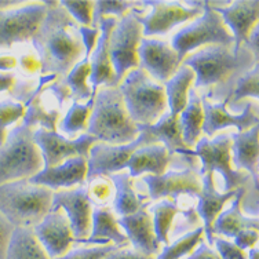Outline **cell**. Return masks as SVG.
<instances>
[{"label": "cell", "instance_id": "6da1fadb", "mask_svg": "<svg viewBox=\"0 0 259 259\" xmlns=\"http://www.w3.org/2000/svg\"><path fill=\"white\" fill-rule=\"evenodd\" d=\"M47 13L32 43L40 61V73L66 76L84 55L79 24L60 2H45Z\"/></svg>", "mask_w": 259, "mask_h": 259}, {"label": "cell", "instance_id": "7a4b0ae2", "mask_svg": "<svg viewBox=\"0 0 259 259\" xmlns=\"http://www.w3.org/2000/svg\"><path fill=\"white\" fill-rule=\"evenodd\" d=\"M256 64L258 58H255L245 46H241L237 51L233 50V46H205L182 61V65L189 66L196 75L194 90L218 85L214 89H218V91L208 93V97L214 100L234 80L247 73Z\"/></svg>", "mask_w": 259, "mask_h": 259}, {"label": "cell", "instance_id": "3957f363", "mask_svg": "<svg viewBox=\"0 0 259 259\" xmlns=\"http://www.w3.org/2000/svg\"><path fill=\"white\" fill-rule=\"evenodd\" d=\"M87 134L108 145L130 144L138 138V127L128 116L119 87H98Z\"/></svg>", "mask_w": 259, "mask_h": 259}, {"label": "cell", "instance_id": "277c9868", "mask_svg": "<svg viewBox=\"0 0 259 259\" xmlns=\"http://www.w3.org/2000/svg\"><path fill=\"white\" fill-rule=\"evenodd\" d=\"M54 192L28 180L0 185V214L14 228H33L50 212Z\"/></svg>", "mask_w": 259, "mask_h": 259}, {"label": "cell", "instance_id": "5b68a950", "mask_svg": "<svg viewBox=\"0 0 259 259\" xmlns=\"http://www.w3.org/2000/svg\"><path fill=\"white\" fill-rule=\"evenodd\" d=\"M125 109L137 125H152L168 108L164 85L156 83L142 68H135L120 81Z\"/></svg>", "mask_w": 259, "mask_h": 259}, {"label": "cell", "instance_id": "8992f818", "mask_svg": "<svg viewBox=\"0 0 259 259\" xmlns=\"http://www.w3.org/2000/svg\"><path fill=\"white\" fill-rule=\"evenodd\" d=\"M32 127L13 128L0 146V185L28 180L45 168L41 152L33 141Z\"/></svg>", "mask_w": 259, "mask_h": 259}, {"label": "cell", "instance_id": "52a82bcc", "mask_svg": "<svg viewBox=\"0 0 259 259\" xmlns=\"http://www.w3.org/2000/svg\"><path fill=\"white\" fill-rule=\"evenodd\" d=\"M233 46L234 39L229 28L225 25L221 17L209 2L203 3V14L196 18L193 24L181 29L172 37L171 47L178 54V60L182 64L185 57L190 51L201 46Z\"/></svg>", "mask_w": 259, "mask_h": 259}, {"label": "cell", "instance_id": "ba28073f", "mask_svg": "<svg viewBox=\"0 0 259 259\" xmlns=\"http://www.w3.org/2000/svg\"><path fill=\"white\" fill-rule=\"evenodd\" d=\"M190 156H197L201 160L200 175L215 171L222 175L225 193L233 192L249 182V175L232 167V138L229 134L217 135L214 140L203 137L196 144V150H190Z\"/></svg>", "mask_w": 259, "mask_h": 259}, {"label": "cell", "instance_id": "9c48e42d", "mask_svg": "<svg viewBox=\"0 0 259 259\" xmlns=\"http://www.w3.org/2000/svg\"><path fill=\"white\" fill-rule=\"evenodd\" d=\"M137 11H130L128 14L120 18L110 33V62L119 83L130 70L140 68L138 47L144 39V28Z\"/></svg>", "mask_w": 259, "mask_h": 259}, {"label": "cell", "instance_id": "30bf717a", "mask_svg": "<svg viewBox=\"0 0 259 259\" xmlns=\"http://www.w3.org/2000/svg\"><path fill=\"white\" fill-rule=\"evenodd\" d=\"M46 13L45 2L24 3L15 9H0V49H10L17 43L32 40Z\"/></svg>", "mask_w": 259, "mask_h": 259}, {"label": "cell", "instance_id": "8fae6325", "mask_svg": "<svg viewBox=\"0 0 259 259\" xmlns=\"http://www.w3.org/2000/svg\"><path fill=\"white\" fill-rule=\"evenodd\" d=\"M159 141L146 130H141L138 138L130 144L108 145L95 144L90 149L87 159V182L100 178L102 175L115 174L127 168L131 155L141 146L153 145Z\"/></svg>", "mask_w": 259, "mask_h": 259}, {"label": "cell", "instance_id": "7c38bea8", "mask_svg": "<svg viewBox=\"0 0 259 259\" xmlns=\"http://www.w3.org/2000/svg\"><path fill=\"white\" fill-rule=\"evenodd\" d=\"M203 3L204 2H144V6L152 9L148 15H140L144 36L165 35L177 25L197 18L203 14Z\"/></svg>", "mask_w": 259, "mask_h": 259}, {"label": "cell", "instance_id": "4fadbf2b", "mask_svg": "<svg viewBox=\"0 0 259 259\" xmlns=\"http://www.w3.org/2000/svg\"><path fill=\"white\" fill-rule=\"evenodd\" d=\"M33 141L41 152L45 168H50L64 163L72 157L89 159V153L93 145L98 141L90 134H81L76 140H68L58 133H50L45 128L33 131Z\"/></svg>", "mask_w": 259, "mask_h": 259}, {"label": "cell", "instance_id": "5bb4252c", "mask_svg": "<svg viewBox=\"0 0 259 259\" xmlns=\"http://www.w3.org/2000/svg\"><path fill=\"white\" fill-rule=\"evenodd\" d=\"M51 208L64 209L75 243H83L90 237L93 203L89 197L87 188L80 186L73 190H57L53 196Z\"/></svg>", "mask_w": 259, "mask_h": 259}, {"label": "cell", "instance_id": "9a60e30c", "mask_svg": "<svg viewBox=\"0 0 259 259\" xmlns=\"http://www.w3.org/2000/svg\"><path fill=\"white\" fill-rule=\"evenodd\" d=\"M32 230L51 259L64 256L75 243L69 221L64 211L58 208H51L50 212L35 225Z\"/></svg>", "mask_w": 259, "mask_h": 259}, {"label": "cell", "instance_id": "2e32d148", "mask_svg": "<svg viewBox=\"0 0 259 259\" xmlns=\"http://www.w3.org/2000/svg\"><path fill=\"white\" fill-rule=\"evenodd\" d=\"M229 101L224 100L218 104H211L208 100L203 97L201 105L204 112V121H203V131L207 138H211L220 130L228 127H236L239 133H244L247 130L258 125V106L252 102H247L240 115H230L226 110V105Z\"/></svg>", "mask_w": 259, "mask_h": 259}, {"label": "cell", "instance_id": "e0dca14e", "mask_svg": "<svg viewBox=\"0 0 259 259\" xmlns=\"http://www.w3.org/2000/svg\"><path fill=\"white\" fill-rule=\"evenodd\" d=\"M140 68L160 83L169 80L180 68L178 54L167 41L144 37L138 47Z\"/></svg>", "mask_w": 259, "mask_h": 259}, {"label": "cell", "instance_id": "ac0fdd59", "mask_svg": "<svg viewBox=\"0 0 259 259\" xmlns=\"http://www.w3.org/2000/svg\"><path fill=\"white\" fill-rule=\"evenodd\" d=\"M117 24L115 17H102L98 21L100 28V37L97 40L95 49L90 55V81L93 84V90L97 91L101 84L106 87H119V80L112 68L109 54V40L112 30Z\"/></svg>", "mask_w": 259, "mask_h": 259}, {"label": "cell", "instance_id": "d6986e66", "mask_svg": "<svg viewBox=\"0 0 259 259\" xmlns=\"http://www.w3.org/2000/svg\"><path fill=\"white\" fill-rule=\"evenodd\" d=\"M209 3L214 7V10L222 17L224 24L232 32L234 39L233 50L237 51L241 46L247 45L249 33L258 24V2L240 0V2H230L228 6H215L214 2Z\"/></svg>", "mask_w": 259, "mask_h": 259}, {"label": "cell", "instance_id": "ffe728a7", "mask_svg": "<svg viewBox=\"0 0 259 259\" xmlns=\"http://www.w3.org/2000/svg\"><path fill=\"white\" fill-rule=\"evenodd\" d=\"M144 182L148 185L149 199L153 201L168 196L178 199L181 194H190L199 197L201 193V178L193 169L169 171L160 177L145 175Z\"/></svg>", "mask_w": 259, "mask_h": 259}, {"label": "cell", "instance_id": "44dd1931", "mask_svg": "<svg viewBox=\"0 0 259 259\" xmlns=\"http://www.w3.org/2000/svg\"><path fill=\"white\" fill-rule=\"evenodd\" d=\"M117 221V225L123 228L128 243L133 244L135 251L145 255H153L160 252V243L153 229V220L146 208H141L135 214L121 217Z\"/></svg>", "mask_w": 259, "mask_h": 259}, {"label": "cell", "instance_id": "7402d4cb", "mask_svg": "<svg viewBox=\"0 0 259 259\" xmlns=\"http://www.w3.org/2000/svg\"><path fill=\"white\" fill-rule=\"evenodd\" d=\"M87 180V159L72 157L64 163L50 168H43L39 174L28 178L29 182L46 186L53 192L61 188H70L73 185L84 184Z\"/></svg>", "mask_w": 259, "mask_h": 259}, {"label": "cell", "instance_id": "603a6c76", "mask_svg": "<svg viewBox=\"0 0 259 259\" xmlns=\"http://www.w3.org/2000/svg\"><path fill=\"white\" fill-rule=\"evenodd\" d=\"M236 196V190L220 193L215 189L214 174L207 172L201 175V193L199 196V205H197V215L204 222V234L208 244L214 241V222L217 217L222 212L225 204Z\"/></svg>", "mask_w": 259, "mask_h": 259}, {"label": "cell", "instance_id": "cb8c5ba5", "mask_svg": "<svg viewBox=\"0 0 259 259\" xmlns=\"http://www.w3.org/2000/svg\"><path fill=\"white\" fill-rule=\"evenodd\" d=\"M258 125L244 133L230 134L232 138V164L240 171L247 169L252 175L254 185L258 186Z\"/></svg>", "mask_w": 259, "mask_h": 259}, {"label": "cell", "instance_id": "d4e9b609", "mask_svg": "<svg viewBox=\"0 0 259 259\" xmlns=\"http://www.w3.org/2000/svg\"><path fill=\"white\" fill-rule=\"evenodd\" d=\"M172 160V155L165 146L159 144L141 146L131 155L127 163V168L130 169V177L135 178L144 172L160 177L165 174V169Z\"/></svg>", "mask_w": 259, "mask_h": 259}, {"label": "cell", "instance_id": "484cf974", "mask_svg": "<svg viewBox=\"0 0 259 259\" xmlns=\"http://www.w3.org/2000/svg\"><path fill=\"white\" fill-rule=\"evenodd\" d=\"M247 188H239L236 196L228 209H222L214 222V234H221L228 239H234L244 229L258 230V217H245L241 212V201Z\"/></svg>", "mask_w": 259, "mask_h": 259}, {"label": "cell", "instance_id": "4316f807", "mask_svg": "<svg viewBox=\"0 0 259 259\" xmlns=\"http://www.w3.org/2000/svg\"><path fill=\"white\" fill-rule=\"evenodd\" d=\"M110 241L119 248H124L128 244V239L120 226L117 225L115 215L106 207H98L93 209L91 217V234L90 237L84 240L85 244H109Z\"/></svg>", "mask_w": 259, "mask_h": 259}, {"label": "cell", "instance_id": "83f0119b", "mask_svg": "<svg viewBox=\"0 0 259 259\" xmlns=\"http://www.w3.org/2000/svg\"><path fill=\"white\" fill-rule=\"evenodd\" d=\"M138 131L146 130L150 134L156 137L159 142H163V146L172 155L175 152L178 153H186L188 149L182 138V130H181L180 115H172L169 112H165L155 124L152 125H137Z\"/></svg>", "mask_w": 259, "mask_h": 259}, {"label": "cell", "instance_id": "f1b7e54d", "mask_svg": "<svg viewBox=\"0 0 259 259\" xmlns=\"http://www.w3.org/2000/svg\"><path fill=\"white\" fill-rule=\"evenodd\" d=\"M110 181L115 186V212L120 217H127V215L135 214L141 208H146L150 204L148 199L134 192L133 188V178L130 177L128 172H115V174L108 175Z\"/></svg>", "mask_w": 259, "mask_h": 259}, {"label": "cell", "instance_id": "f546056e", "mask_svg": "<svg viewBox=\"0 0 259 259\" xmlns=\"http://www.w3.org/2000/svg\"><path fill=\"white\" fill-rule=\"evenodd\" d=\"M203 121H204V112H203L201 98L194 89H190L186 108L180 113L182 138L188 149L194 148V145L199 142L200 135L203 133Z\"/></svg>", "mask_w": 259, "mask_h": 259}, {"label": "cell", "instance_id": "4dcf8cb0", "mask_svg": "<svg viewBox=\"0 0 259 259\" xmlns=\"http://www.w3.org/2000/svg\"><path fill=\"white\" fill-rule=\"evenodd\" d=\"M194 72L186 65H180L174 76L164 83L165 97L168 104L169 113L180 115L181 112L186 108L188 104V95L189 90L194 81Z\"/></svg>", "mask_w": 259, "mask_h": 259}, {"label": "cell", "instance_id": "1f68e13d", "mask_svg": "<svg viewBox=\"0 0 259 259\" xmlns=\"http://www.w3.org/2000/svg\"><path fill=\"white\" fill-rule=\"evenodd\" d=\"M5 259H51L32 228H14Z\"/></svg>", "mask_w": 259, "mask_h": 259}, {"label": "cell", "instance_id": "d6a6232c", "mask_svg": "<svg viewBox=\"0 0 259 259\" xmlns=\"http://www.w3.org/2000/svg\"><path fill=\"white\" fill-rule=\"evenodd\" d=\"M259 64H256L251 70L243 76H240L239 79H236L225 89L217 100H228L232 108H236V105L239 104L243 98H258V80H259Z\"/></svg>", "mask_w": 259, "mask_h": 259}, {"label": "cell", "instance_id": "836d02e7", "mask_svg": "<svg viewBox=\"0 0 259 259\" xmlns=\"http://www.w3.org/2000/svg\"><path fill=\"white\" fill-rule=\"evenodd\" d=\"M95 94H97V91H93L91 98L85 104L73 102L64 120L61 121L60 127L65 134L69 135V137H75L76 134H79L80 131L87 130L91 112H93V106H94Z\"/></svg>", "mask_w": 259, "mask_h": 259}, {"label": "cell", "instance_id": "e575fe53", "mask_svg": "<svg viewBox=\"0 0 259 259\" xmlns=\"http://www.w3.org/2000/svg\"><path fill=\"white\" fill-rule=\"evenodd\" d=\"M153 212V229L160 244H169V230L174 222L175 215L180 212V208L177 207L175 201L169 200H161L160 203L152 207Z\"/></svg>", "mask_w": 259, "mask_h": 259}, {"label": "cell", "instance_id": "d590c367", "mask_svg": "<svg viewBox=\"0 0 259 259\" xmlns=\"http://www.w3.org/2000/svg\"><path fill=\"white\" fill-rule=\"evenodd\" d=\"M25 115H24V124L28 127H35L40 124L41 128L47 130L50 133H57V123L60 120V112L58 110H49L41 105L40 95L30 101L25 106Z\"/></svg>", "mask_w": 259, "mask_h": 259}, {"label": "cell", "instance_id": "8d00e7d4", "mask_svg": "<svg viewBox=\"0 0 259 259\" xmlns=\"http://www.w3.org/2000/svg\"><path fill=\"white\" fill-rule=\"evenodd\" d=\"M90 61L83 60L77 62L64 79L65 83L69 87L72 100L75 101V102L89 101L91 98L93 91H91V89L87 84V79L90 77Z\"/></svg>", "mask_w": 259, "mask_h": 259}, {"label": "cell", "instance_id": "74e56055", "mask_svg": "<svg viewBox=\"0 0 259 259\" xmlns=\"http://www.w3.org/2000/svg\"><path fill=\"white\" fill-rule=\"evenodd\" d=\"M203 237H204V229L203 228H197V229L192 230L189 233L184 234L182 237L175 240L172 244L164 245V248L157 254L156 259H181L193 252L196 247L203 243Z\"/></svg>", "mask_w": 259, "mask_h": 259}, {"label": "cell", "instance_id": "f35d334b", "mask_svg": "<svg viewBox=\"0 0 259 259\" xmlns=\"http://www.w3.org/2000/svg\"><path fill=\"white\" fill-rule=\"evenodd\" d=\"M140 6H142V2H95L91 28H98V21L102 17L112 14L123 18L128 10H135L134 7H140Z\"/></svg>", "mask_w": 259, "mask_h": 259}, {"label": "cell", "instance_id": "ab89813d", "mask_svg": "<svg viewBox=\"0 0 259 259\" xmlns=\"http://www.w3.org/2000/svg\"><path fill=\"white\" fill-rule=\"evenodd\" d=\"M25 109L24 104L15 102L13 100L0 101V146L5 144L7 128L24 117Z\"/></svg>", "mask_w": 259, "mask_h": 259}, {"label": "cell", "instance_id": "60d3db41", "mask_svg": "<svg viewBox=\"0 0 259 259\" xmlns=\"http://www.w3.org/2000/svg\"><path fill=\"white\" fill-rule=\"evenodd\" d=\"M60 5L80 26L91 28L95 2H60Z\"/></svg>", "mask_w": 259, "mask_h": 259}, {"label": "cell", "instance_id": "b9f144b4", "mask_svg": "<svg viewBox=\"0 0 259 259\" xmlns=\"http://www.w3.org/2000/svg\"><path fill=\"white\" fill-rule=\"evenodd\" d=\"M119 247L115 244L94 245V247H83V248L69 249L64 256L57 259H105L108 255L115 252Z\"/></svg>", "mask_w": 259, "mask_h": 259}, {"label": "cell", "instance_id": "7bdbcfd3", "mask_svg": "<svg viewBox=\"0 0 259 259\" xmlns=\"http://www.w3.org/2000/svg\"><path fill=\"white\" fill-rule=\"evenodd\" d=\"M212 244L217 247V254L220 255L221 259H247L245 251L240 249L234 243L228 241V240L222 239V237H214Z\"/></svg>", "mask_w": 259, "mask_h": 259}, {"label": "cell", "instance_id": "ee69618b", "mask_svg": "<svg viewBox=\"0 0 259 259\" xmlns=\"http://www.w3.org/2000/svg\"><path fill=\"white\" fill-rule=\"evenodd\" d=\"M80 36L84 45V60H90V55L95 49L97 40L100 37V28H87V26H79Z\"/></svg>", "mask_w": 259, "mask_h": 259}, {"label": "cell", "instance_id": "f6af8a7d", "mask_svg": "<svg viewBox=\"0 0 259 259\" xmlns=\"http://www.w3.org/2000/svg\"><path fill=\"white\" fill-rule=\"evenodd\" d=\"M90 189L89 190V197L90 201H106L110 197V185L105 180H94L91 181Z\"/></svg>", "mask_w": 259, "mask_h": 259}, {"label": "cell", "instance_id": "bcb514c9", "mask_svg": "<svg viewBox=\"0 0 259 259\" xmlns=\"http://www.w3.org/2000/svg\"><path fill=\"white\" fill-rule=\"evenodd\" d=\"M45 90H49L51 91L53 94H54L55 100L58 101V105L62 106V105L66 102V101L72 98V94H70V90L68 84L65 83V80H61V79H57L54 81H51L50 84H47Z\"/></svg>", "mask_w": 259, "mask_h": 259}, {"label": "cell", "instance_id": "7dc6e473", "mask_svg": "<svg viewBox=\"0 0 259 259\" xmlns=\"http://www.w3.org/2000/svg\"><path fill=\"white\" fill-rule=\"evenodd\" d=\"M258 230L252 229H244L241 230L236 237H234V245H237L240 249H249L256 245L258 243Z\"/></svg>", "mask_w": 259, "mask_h": 259}, {"label": "cell", "instance_id": "c3c4849f", "mask_svg": "<svg viewBox=\"0 0 259 259\" xmlns=\"http://www.w3.org/2000/svg\"><path fill=\"white\" fill-rule=\"evenodd\" d=\"M13 230H14V226L0 214V259L6 258V252H7V247L10 243Z\"/></svg>", "mask_w": 259, "mask_h": 259}, {"label": "cell", "instance_id": "681fc988", "mask_svg": "<svg viewBox=\"0 0 259 259\" xmlns=\"http://www.w3.org/2000/svg\"><path fill=\"white\" fill-rule=\"evenodd\" d=\"M18 64H20V66L22 68V70L26 72L28 75H33L36 72H40V68H41L37 55L33 54L22 55L20 58V61H18Z\"/></svg>", "mask_w": 259, "mask_h": 259}, {"label": "cell", "instance_id": "f907efd6", "mask_svg": "<svg viewBox=\"0 0 259 259\" xmlns=\"http://www.w3.org/2000/svg\"><path fill=\"white\" fill-rule=\"evenodd\" d=\"M105 259H156L155 256L150 255H145L142 252H138L135 249H127V248H119L116 249L115 252L108 255Z\"/></svg>", "mask_w": 259, "mask_h": 259}, {"label": "cell", "instance_id": "816d5d0a", "mask_svg": "<svg viewBox=\"0 0 259 259\" xmlns=\"http://www.w3.org/2000/svg\"><path fill=\"white\" fill-rule=\"evenodd\" d=\"M188 259H221L220 255L215 252L214 249L211 248L208 244L205 243H200L193 252L189 255Z\"/></svg>", "mask_w": 259, "mask_h": 259}, {"label": "cell", "instance_id": "f5cc1de1", "mask_svg": "<svg viewBox=\"0 0 259 259\" xmlns=\"http://www.w3.org/2000/svg\"><path fill=\"white\" fill-rule=\"evenodd\" d=\"M258 24L254 26V29L252 32L249 33L248 41H247V45L245 47L248 49L252 54H254L255 58H259V41H258Z\"/></svg>", "mask_w": 259, "mask_h": 259}, {"label": "cell", "instance_id": "db71d44e", "mask_svg": "<svg viewBox=\"0 0 259 259\" xmlns=\"http://www.w3.org/2000/svg\"><path fill=\"white\" fill-rule=\"evenodd\" d=\"M17 65H18V60L14 55L0 54V72H9L11 69H15Z\"/></svg>", "mask_w": 259, "mask_h": 259}, {"label": "cell", "instance_id": "11a10c76", "mask_svg": "<svg viewBox=\"0 0 259 259\" xmlns=\"http://www.w3.org/2000/svg\"><path fill=\"white\" fill-rule=\"evenodd\" d=\"M15 76L9 72H0V93L11 91L15 84Z\"/></svg>", "mask_w": 259, "mask_h": 259}, {"label": "cell", "instance_id": "9f6ffc18", "mask_svg": "<svg viewBox=\"0 0 259 259\" xmlns=\"http://www.w3.org/2000/svg\"><path fill=\"white\" fill-rule=\"evenodd\" d=\"M247 259H258V247H256V245L248 249Z\"/></svg>", "mask_w": 259, "mask_h": 259}]
</instances>
